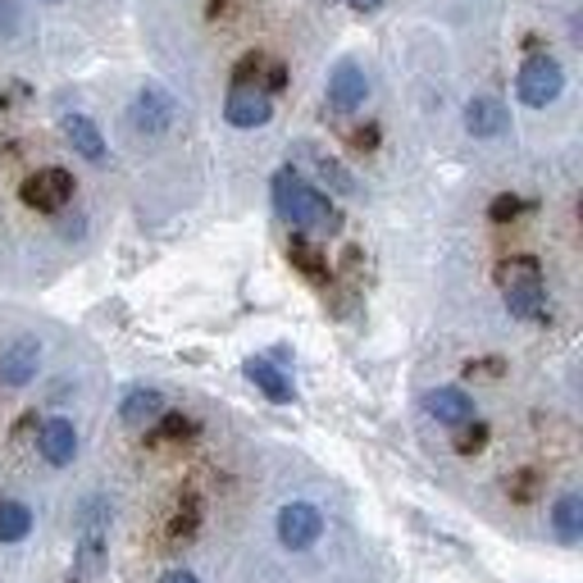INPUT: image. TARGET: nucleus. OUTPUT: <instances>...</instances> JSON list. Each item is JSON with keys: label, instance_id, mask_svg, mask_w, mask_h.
<instances>
[{"label": "nucleus", "instance_id": "f8f14e48", "mask_svg": "<svg viewBox=\"0 0 583 583\" xmlns=\"http://www.w3.org/2000/svg\"><path fill=\"white\" fill-rule=\"evenodd\" d=\"M424 411H428V420H438V424L456 428V424L474 420V401H470L465 388H434V392L424 397Z\"/></svg>", "mask_w": 583, "mask_h": 583}, {"label": "nucleus", "instance_id": "423d86ee", "mask_svg": "<svg viewBox=\"0 0 583 583\" xmlns=\"http://www.w3.org/2000/svg\"><path fill=\"white\" fill-rule=\"evenodd\" d=\"M173 119H179V106H173V96L165 87H142L137 100H133V129L146 133V137H160L173 129Z\"/></svg>", "mask_w": 583, "mask_h": 583}, {"label": "nucleus", "instance_id": "aec40b11", "mask_svg": "<svg viewBox=\"0 0 583 583\" xmlns=\"http://www.w3.org/2000/svg\"><path fill=\"white\" fill-rule=\"evenodd\" d=\"M456 428H461V434H456V451H461V456H474V451H484V442H488V428L484 424H456Z\"/></svg>", "mask_w": 583, "mask_h": 583}, {"label": "nucleus", "instance_id": "0eeeda50", "mask_svg": "<svg viewBox=\"0 0 583 583\" xmlns=\"http://www.w3.org/2000/svg\"><path fill=\"white\" fill-rule=\"evenodd\" d=\"M369 83H365V69L356 60H338L333 73H328V110L351 114L356 106H365Z\"/></svg>", "mask_w": 583, "mask_h": 583}, {"label": "nucleus", "instance_id": "dca6fc26", "mask_svg": "<svg viewBox=\"0 0 583 583\" xmlns=\"http://www.w3.org/2000/svg\"><path fill=\"white\" fill-rule=\"evenodd\" d=\"M551 529H556V538H561V543H579V534H583V497H579V493L556 497V506H551Z\"/></svg>", "mask_w": 583, "mask_h": 583}, {"label": "nucleus", "instance_id": "39448f33", "mask_svg": "<svg viewBox=\"0 0 583 583\" xmlns=\"http://www.w3.org/2000/svg\"><path fill=\"white\" fill-rule=\"evenodd\" d=\"M324 534V515L315 511L311 501H288L283 511H278V543L288 551H306L315 547Z\"/></svg>", "mask_w": 583, "mask_h": 583}, {"label": "nucleus", "instance_id": "9b49d317", "mask_svg": "<svg viewBox=\"0 0 583 583\" xmlns=\"http://www.w3.org/2000/svg\"><path fill=\"white\" fill-rule=\"evenodd\" d=\"M37 451L50 465H73V456H78V428L69 420H46L37 434Z\"/></svg>", "mask_w": 583, "mask_h": 583}, {"label": "nucleus", "instance_id": "b1692460", "mask_svg": "<svg viewBox=\"0 0 583 583\" xmlns=\"http://www.w3.org/2000/svg\"><path fill=\"white\" fill-rule=\"evenodd\" d=\"M160 583H201V579H196L192 570H169V574H165Z\"/></svg>", "mask_w": 583, "mask_h": 583}, {"label": "nucleus", "instance_id": "2eb2a0df", "mask_svg": "<svg viewBox=\"0 0 583 583\" xmlns=\"http://www.w3.org/2000/svg\"><path fill=\"white\" fill-rule=\"evenodd\" d=\"M64 137H69V146L78 150L83 160H92V165L106 160V137H100V129H96L87 114H69L64 119Z\"/></svg>", "mask_w": 583, "mask_h": 583}, {"label": "nucleus", "instance_id": "f257e3e1", "mask_svg": "<svg viewBox=\"0 0 583 583\" xmlns=\"http://www.w3.org/2000/svg\"><path fill=\"white\" fill-rule=\"evenodd\" d=\"M274 206H278V215H283L292 228H324L328 219H333V210H328V196L315 192L296 169H278L274 173Z\"/></svg>", "mask_w": 583, "mask_h": 583}, {"label": "nucleus", "instance_id": "4468645a", "mask_svg": "<svg viewBox=\"0 0 583 583\" xmlns=\"http://www.w3.org/2000/svg\"><path fill=\"white\" fill-rule=\"evenodd\" d=\"M242 369H246V378H251V384H256V388H260L269 401H278V405H288V401L296 397V392H292V378H288L283 369H278L274 361H260V356H251Z\"/></svg>", "mask_w": 583, "mask_h": 583}, {"label": "nucleus", "instance_id": "1a4fd4ad", "mask_svg": "<svg viewBox=\"0 0 583 583\" xmlns=\"http://www.w3.org/2000/svg\"><path fill=\"white\" fill-rule=\"evenodd\" d=\"M37 365H41V342L37 338H14L5 351H0V384L5 388L33 384Z\"/></svg>", "mask_w": 583, "mask_h": 583}, {"label": "nucleus", "instance_id": "6ab92c4d", "mask_svg": "<svg viewBox=\"0 0 583 583\" xmlns=\"http://www.w3.org/2000/svg\"><path fill=\"white\" fill-rule=\"evenodd\" d=\"M315 173H319V183H328L333 192H342V196H351L356 192V179L338 165V160H328V156H315Z\"/></svg>", "mask_w": 583, "mask_h": 583}, {"label": "nucleus", "instance_id": "7ed1b4c3", "mask_svg": "<svg viewBox=\"0 0 583 583\" xmlns=\"http://www.w3.org/2000/svg\"><path fill=\"white\" fill-rule=\"evenodd\" d=\"M515 92H520V100H524V106L543 110V106H551V100L566 92V69L556 64L551 56H529V60L520 64Z\"/></svg>", "mask_w": 583, "mask_h": 583}, {"label": "nucleus", "instance_id": "6e6552de", "mask_svg": "<svg viewBox=\"0 0 583 583\" xmlns=\"http://www.w3.org/2000/svg\"><path fill=\"white\" fill-rule=\"evenodd\" d=\"M223 119L233 123V129H260V123L274 119V100L265 87H233L223 106Z\"/></svg>", "mask_w": 583, "mask_h": 583}, {"label": "nucleus", "instance_id": "412c9836", "mask_svg": "<svg viewBox=\"0 0 583 583\" xmlns=\"http://www.w3.org/2000/svg\"><path fill=\"white\" fill-rule=\"evenodd\" d=\"M156 424H160V428L150 434L156 442H165V438H187V434H192V420H183V415H160Z\"/></svg>", "mask_w": 583, "mask_h": 583}, {"label": "nucleus", "instance_id": "f03ea898", "mask_svg": "<svg viewBox=\"0 0 583 583\" xmlns=\"http://www.w3.org/2000/svg\"><path fill=\"white\" fill-rule=\"evenodd\" d=\"M501 296L506 311L515 319H547V296H543V274L534 256H515L501 265Z\"/></svg>", "mask_w": 583, "mask_h": 583}, {"label": "nucleus", "instance_id": "a211bd4d", "mask_svg": "<svg viewBox=\"0 0 583 583\" xmlns=\"http://www.w3.org/2000/svg\"><path fill=\"white\" fill-rule=\"evenodd\" d=\"M288 256H292V265H296L301 274L315 278V283H324V278H328V260L319 256V246H315V242L292 238V242H288Z\"/></svg>", "mask_w": 583, "mask_h": 583}, {"label": "nucleus", "instance_id": "20e7f679", "mask_svg": "<svg viewBox=\"0 0 583 583\" xmlns=\"http://www.w3.org/2000/svg\"><path fill=\"white\" fill-rule=\"evenodd\" d=\"M23 201H28L33 210H46V215L64 210L69 201H73V173H69V169H60V165L37 169L33 179L23 183Z\"/></svg>", "mask_w": 583, "mask_h": 583}, {"label": "nucleus", "instance_id": "ddd939ff", "mask_svg": "<svg viewBox=\"0 0 583 583\" xmlns=\"http://www.w3.org/2000/svg\"><path fill=\"white\" fill-rule=\"evenodd\" d=\"M165 415V392L160 388H133L129 397L119 401V420L133 424V428H146Z\"/></svg>", "mask_w": 583, "mask_h": 583}, {"label": "nucleus", "instance_id": "9d476101", "mask_svg": "<svg viewBox=\"0 0 583 583\" xmlns=\"http://www.w3.org/2000/svg\"><path fill=\"white\" fill-rule=\"evenodd\" d=\"M465 129L474 137H501L506 129H511V110H506L501 96H470L465 106Z\"/></svg>", "mask_w": 583, "mask_h": 583}, {"label": "nucleus", "instance_id": "4be33fe9", "mask_svg": "<svg viewBox=\"0 0 583 583\" xmlns=\"http://www.w3.org/2000/svg\"><path fill=\"white\" fill-rule=\"evenodd\" d=\"M488 215H493L497 223H506V219H515V215H520V201H515V196H497Z\"/></svg>", "mask_w": 583, "mask_h": 583}, {"label": "nucleus", "instance_id": "393cba45", "mask_svg": "<svg viewBox=\"0 0 583 583\" xmlns=\"http://www.w3.org/2000/svg\"><path fill=\"white\" fill-rule=\"evenodd\" d=\"M347 5H351V10H356V14H374L378 5H384V0H347Z\"/></svg>", "mask_w": 583, "mask_h": 583}, {"label": "nucleus", "instance_id": "f3484780", "mask_svg": "<svg viewBox=\"0 0 583 583\" xmlns=\"http://www.w3.org/2000/svg\"><path fill=\"white\" fill-rule=\"evenodd\" d=\"M33 534V511L23 501H0V543H23Z\"/></svg>", "mask_w": 583, "mask_h": 583}, {"label": "nucleus", "instance_id": "5701e85b", "mask_svg": "<svg viewBox=\"0 0 583 583\" xmlns=\"http://www.w3.org/2000/svg\"><path fill=\"white\" fill-rule=\"evenodd\" d=\"M515 501H534V474H515Z\"/></svg>", "mask_w": 583, "mask_h": 583}]
</instances>
